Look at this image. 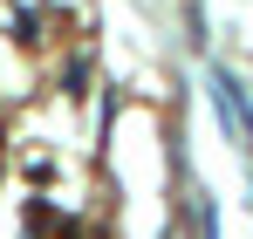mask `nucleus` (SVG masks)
Here are the masks:
<instances>
[{
	"mask_svg": "<svg viewBox=\"0 0 253 239\" xmlns=\"http://www.w3.org/2000/svg\"><path fill=\"white\" fill-rule=\"evenodd\" d=\"M212 103H219V110L233 117V130H240V137H253V117H247V96H240V89H233V82H226V76H212Z\"/></svg>",
	"mask_w": 253,
	"mask_h": 239,
	"instance_id": "obj_1",
	"label": "nucleus"
}]
</instances>
